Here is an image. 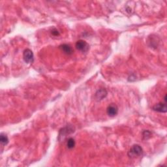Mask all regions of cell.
Masks as SVG:
<instances>
[{"instance_id": "cell-1", "label": "cell", "mask_w": 167, "mask_h": 167, "mask_svg": "<svg viewBox=\"0 0 167 167\" xmlns=\"http://www.w3.org/2000/svg\"><path fill=\"white\" fill-rule=\"evenodd\" d=\"M142 153H143V150L142 147L138 144H134L129 150L127 155L130 158L134 159L140 157Z\"/></svg>"}, {"instance_id": "cell-2", "label": "cell", "mask_w": 167, "mask_h": 167, "mask_svg": "<svg viewBox=\"0 0 167 167\" xmlns=\"http://www.w3.org/2000/svg\"><path fill=\"white\" fill-rule=\"evenodd\" d=\"M75 132V127L72 125H67L66 127L62 128L61 129H60L59 131V138L58 139L59 140H64L65 138V137H66L67 134H69L71 133H73Z\"/></svg>"}, {"instance_id": "cell-3", "label": "cell", "mask_w": 167, "mask_h": 167, "mask_svg": "<svg viewBox=\"0 0 167 167\" xmlns=\"http://www.w3.org/2000/svg\"><path fill=\"white\" fill-rule=\"evenodd\" d=\"M23 59L26 64H32L34 60L33 52L29 48L26 49L23 52Z\"/></svg>"}, {"instance_id": "cell-4", "label": "cell", "mask_w": 167, "mask_h": 167, "mask_svg": "<svg viewBox=\"0 0 167 167\" xmlns=\"http://www.w3.org/2000/svg\"><path fill=\"white\" fill-rule=\"evenodd\" d=\"M75 46L78 51L82 52H88L90 48V45L88 44L87 42H86L84 40H78L76 42Z\"/></svg>"}, {"instance_id": "cell-5", "label": "cell", "mask_w": 167, "mask_h": 167, "mask_svg": "<svg viewBox=\"0 0 167 167\" xmlns=\"http://www.w3.org/2000/svg\"><path fill=\"white\" fill-rule=\"evenodd\" d=\"M153 110L156 111L157 112L160 113H166L167 112V107L166 103H159L156 104H155L152 107Z\"/></svg>"}, {"instance_id": "cell-6", "label": "cell", "mask_w": 167, "mask_h": 167, "mask_svg": "<svg viewBox=\"0 0 167 167\" xmlns=\"http://www.w3.org/2000/svg\"><path fill=\"white\" fill-rule=\"evenodd\" d=\"M107 113L110 117H114L118 113V107L115 104H110L107 108Z\"/></svg>"}, {"instance_id": "cell-7", "label": "cell", "mask_w": 167, "mask_h": 167, "mask_svg": "<svg viewBox=\"0 0 167 167\" xmlns=\"http://www.w3.org/2000/svg\"><path fill=\"white\" fill-rule=\"evenodd\" d=\"M107 91L105 90V89H99L98 90L95 94V99L97 101H101L103 100L104 98L106 97L107 96Z\"/></svg>"}, {"instance_id": "cell-8", "label": "cell", "mask_w": 167, "mask_h": 167, "mask_svg": "<svg viewBox=\"0 0 167 167\" xmlns=\"http://www.w3.org/2000/svg\"><path fill=\"white\" fill-rule=\"evenodd\" d=\"M59 48H60V50L64 52L65 54L67 55H71L73 54V49L71 47V45L68 44H63L61 45Z\"/></svg>"}, {"instance_id": "cell-9", "label": "cell", "mask_w": 167, "mask_h": 167, "mask_svg": "<svg viewBox=\"0 0 167 167\" xmlns=\"http://www.w3.org/2000/svg\"><path fill=\"white\" fill-rule=\"evenodd\" d=\"M0 142L3 146H6L9 143V138L5 133H1L0 134Z\"/></svg>"}, {"instance_id": "cell-10", "label": "cell", "mask_w": 167, "mask_h": 167, "mask_svg": "<svg viewBox=\"0 0 167 167\" xmlns=\"http://www.w3.org/2000/svg\"><path fill=\"white\" fill-rule=\"evenodd\" d=\"M75 145H76V142H75V139H74L73 138H68L67 141V147L68 149H69V150L73 149V148L75 147Z\"/></svg>"}, {"instance_id": "cell-11", "label": "cell", "mask_w": 167, "mask_h": 167, "mask_svg": "<svg viewBox=\"0 0 167 167\" xmlns=\"http://www.w3.org/2000/svg\"><path fill=\"white\" fill-rule=\"evenodd\" d=\"M142 135H143L144 139L147 140L152 137V133L150 131H148V130H145V131H144V132L142 133Z\"/></svg>"}, {"instance_id": "cell-12", "label": "cell", "mask_w": 167, "mask_h": 167, "mask_svg": "<svg viewBox=\"0 0 167 167\" xmlns=\"http://www.w3.org/2000/svg\"><path fill=\"white\" fill-rule=\"evenodd\" d=\"M51 34L54 36H59V32H58V30L55 28H53L52 30L51 31Z\"/></svg>"}]
</instances>
